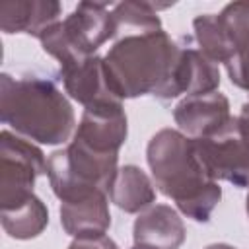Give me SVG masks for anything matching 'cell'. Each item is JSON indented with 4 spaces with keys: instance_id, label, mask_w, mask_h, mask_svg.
I'll return each instance as SVG.
<instances>
[{
    "instance_id": "1",
    "label": "cell",
    "mask_w": 249,
    "mask_h": 249,
    "mask_svg": "<svg viewBox=\"0 0 249 249\" xmlns=\"http://www.w3.org/2000/svg\"><path fill=\"white\" fill-rule=\"evenodd\" d=\"M183 45L163 29L134 33L115 39L103 56L105 74L119 99L154 95L158 99L177 97V66Z\"/></svg>"
},
{
    "instance_id": "2",
    "label": "cell",
    "mask_w": 249,
    "mask_h": 249,
    "mask_svg": "<svg viewBox=\"0 0 249 249\" xmlns=\"http://www.w3.org/2000/svg\"><path fill=\"white\" fill-rule=\"evenodd\" d=\"M154 185L195 222H208L222 189L202 167L193 138L175 128L158 130L146 148Z\"/></svg>"
},
{
    "instance_id": "3",
    "label": "cell",
    "mask_w": 249,
    "mask_h": 249,
    "mask_svg": "<svg viewBox=\"0 0 249 249\" xmlns=\"http://www.w3.org/2000/svg\"><path fill=\"white\" fill-rule=\"evenodd\" d=\"M0 119L16 134L54 146L70 138L76 119L66 95L45 78L0 76Z\"/></svg>"
},
{
    "instance_id": "4",
    "label": "cell",
    "mask_w": 249,
    "mask_h": 249,
    "mask_svg": "<svg viewBox=\"0 0 249 249\" xmlns=\"http://www.w3.org/2000/svg\"><path fill=\"white\" fill-rule=\"evenodd\" d=\"M119 154H99L72 140L47 160V175L53 193L60 202L86 198L93 193H107L117 177Z\"/></svg>"
},
{
    "instance_id": "5",
    "label": "cell",
    "mask_w": 249,
    "mask_h": 249,
    "mask_svg": "<svg viewBox=\"0 0 249 249\" xmlns=\"http://www.w3.org/2000/svg\"><path fill=\"white\" fill-rule=\"evenodd\" d=\"M117 37L115 19L109 4L80 2L70 16L56 21L41 37L45 53L54 56L60 66L93 56L107 41Z\"/></svg>"
},
{
    "instance_id": "6",
    "label": "cell",
    "mask_w": 249,
    "mask_h": 249,
    "mask_svg": "<svg viewBox=\"0 0 249 249\" xmlns=\"http://www.w3.org/2000/svg\"><path fill=\"white\" fill-rule=\"evenodd\" d=\"M193 142L202 167L214 181L249 187V101L218 132Z\"/></svg>"
},
{
    "instance_id": "7",
    "label": "cell",
    "mask_w": 249,
    "mask_h": 249,
    "mask_svg": "<svg viewBox=\"0 0 249 249\" xmlns=\"http://www.w3.org/2000/svg\"><path fill=\"white\" fill-rule=\"evenodd\" d=\"M47 173L41 148L10 130L0 132V208L10 210L29 196L39 175Z\"/></svg>"
},
{
    "instance_id": "8",
    "label": "cell",
    "mask_w": 249,
    "mask_h": 249,
    "mask_svg": "<svg viewBox=\"0 0 249 249\" xmlns=\"http://www.w3.org/2000/svg\"><path fill=\"white\" fill-rule=\"evenodd\" d=\"M126 134L128 124L123 103H107L84 109L72 140L99 154H119Z\"/></svg>"
},
{
    "instance_id": "9",
    "label": "cell",
    "mask_w": 249,
    "mask_h": 249,
    "mask_svg": "<svg viewBox=\"0 0 249 249\" xmlns=\"http://www.w3.org/2000/svg\"><path fill=\"white\" fill-rule=\"evenodd\" d=\"M230 117V101L220 91L187 95L173 109V119L179 130L193 140L218 132Z\"/></svg>"
},
{
    "instance_id": "10",
    "label": "cell",
    "mask_w": 249,
    "mask_h": 249,
    "mask_svg": "<svg viewBox=\"0 0 249 249\" xmlns=\"http://www.w3.org/2000/svg\"><path fill=\"white\" fill-rule=\"evenodd\" d=\"M60 78L66 93L86 109L107 103H123V99L113 93L105 74L103 58L97 54L60 66Z\"/></svg>"
},
{
    "instance_id": "11",
    "label": "cell",
    "mask_w": 249,
    "mask_h": 249,
    "mask_svg": "<svg viewBox=\"0 0 249 249\" xmlns=\"http://www.w3.org/2000/svg\"><path fill=\"white\" fill-rule=\"evenodd\" d=\"M185 237L187 231L181 216L167 204H152L138 214L132 226L134 245L152 249H179Z\"/></svg>"
},
{
    "instance_id": "12",
    "label": "cell",
    "mask_w": 249,
    "mask_h": 249,
    "mask_svg": "<svg viewBox=\"0 0 249 249\" xmlns=\"http://www.w3.org/2000/svg\"><path fill=\"white\" fill-rule=\"evenodd\" d=\"M60 18V4L54 0H2L0 29L8 35L27 33L41 37Z\"/></svg>"
},
{
    "instance_id": "13",
    "label": "cell",
    "mask_w": 249,
    "mask_h": 249,
    "mask_svg": "<svg viewBox=\"0 0 249 249\" xmlns=\"http://www.w3.org/2000/svg\"><path fill=\"white\" fill-rule=\"evenodd\" d=\"M60 224L72 237L105 235L111 226L109 195L93 193L80 200L60 202Z\"/></svg>"
},
{
    "instance_id": "14",
    "label": "cell",
    "mask_w": 249,
    "mask_h": 249,
    "mask_svg": "<svg viewBox=\"0 0 249 249\" xmlns=\"http://www.w3.org/2000/svg\"><path fill=\"white\" fill-rule=\"evenodd\" d=\"M175 86H177V97L216 91L220 86L218 66L212 60H208L198 49L187 43L183 45V51H181Z\"/></svg>"
},
{
    "instance_id": "15",
    "label": "cell",
    "mask_w": 249,
    "mask_h": 249,
    "mask_svg": "<svg viewBox=\"0 0 249 249\" xmlns=\"http://www.w3.org/2000/svg\"><path fill=\"white\" fill-rule=\"evenodd\" d=\"M111 202L128 214L144 212L156 202V185L138 165H123L109 191Z\"/></svg>"
},
{
    "instance_id": "16",
    "label": "cell",
    "mask_w": 249,
    "mask_h": 249,
    "mask_svg": "<svg viewBox=\"0 0 249 249\" xmlns=\"http://www.w3.org/2000/svg\"><path fill=\"white\" fill-rule=\"evenodd\" d=\"M4 231L14 239H31L43 233L49 224V210L39 196H29L25 202L0 212Z\"/></svg>"
},
{
    "instance_id": "17",
    "label": "cell",
    "mask_w": 249,
    "mask_h": 249,
    "mask_svg": "<svg viewBox=\"0 0 249 249\" xmlns=\"http://www.w3.org/2000/svg\"><path fill=\"white\" fill-rule=\"evenodd\" d=\"M158 8L165 6H156L150 2H119L113 4L111 14L115 19L117 27V37L124 35H134V33H150L161 29V21L158 16Z\"/></svg>"
},
{
    "instance_id": "18",
    "label": "cell",
    "mask_w": 249,
    "mask_h": 249,
    "mask_svg": "<svg viewBox=\"0 0 249 249\" xmlns=\"http://www.w3.org/2000/svg\"><path fill=\"white\" fill-rule=\"evenodd\" d=\"M214 16L230 51V60L237 53L249 49V2H231Z\"/></svg>"
},
{
    "instance_id": "19",
    "label": "cell",
    "mask_w": 249,
    "mask_h": 249,
    "mask_svg": "<svg viewBox=\"0 0 249 249\" xmlns=\"http://www.w3.org/2000/svg\"><path fill=\"white\" fill-rule=\"evenodd\" d=\"M195 39L198 43V51L212 62H230V51L224 43V37L218 29L214 14H202L193 19Z\"/></svg>"
},
{
    "instance_id": "20",
    "label": "cell",
    "mask_w": 249,
    "mask_h": 249,
    "mask_svg": "<svg viewBox=\"0 0 249 249\" xmlns=\"http://www.w3.org/2000/svg\"><path fill=\"white\" fill-rule=\"evenodd\" d=\"M226 70H228V76H230L231 84L249 93V49L237 53L226 64Z\"/></svg>"
},
{
    "instance_id": "21",
    "label": "cell",
    "mask_w": 249,
    "mask_h": 249,
    "mask_svg": "<svg viewBox=\"0 0 249 249\" xmlns=\"http://www.w3.org/2000/svg\"><path fill=\"white\" fill-rule=\"evenodd\" d=\"M68 249H119L117 243L107 235H95V237H76Z\"/></svg>"
},
{
    "instance_id": "22",
    "label": "cell",
    "mask_w": 249,
    "mask_h": 249,
    "mask_svg": "<svg viewBox=\"0 0 249 249\" xmlns=\"http://www.w3.org/2000/svg\"><path fill=\"white\" fill-rule=\"evenodd\" d=\"M204 249H235V247L228 245V243H212V245H206Z\"/></svg>"
},
{
    "instance_id": "23",
    "label": "cell",
    "mask_w": 249,
    "mask_h": 249,
    "mask_svg": "<svg viewBox=\"0 0 249 249\" xmlns=\"http://www.w3.org/2000/svg\"><path fill=\"white\" fill-rule=\"evenodd\" d=\"M245 210H247V218H249V193H247V198H245Z\"/></svg>"
},
{
    "instance_id": "24",
    "label": "cell",
    "mask_w": 249,
    "mask_h": 249,
    "mask_svg": "<svg viewBox=\"0 0 249 249\" xmlns=\"http://www.w3.org/2000/svg\"><path fill=\"white\" fill-rule=\"evenodd\" d=\"M132 249H152V247H144V245H134Z\"/></svg>"
}]
</instances>
